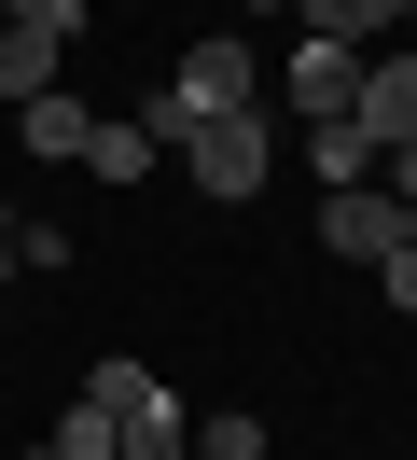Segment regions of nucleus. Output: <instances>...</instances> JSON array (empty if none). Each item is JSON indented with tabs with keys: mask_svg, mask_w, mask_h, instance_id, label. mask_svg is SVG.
<instances>
[{
	"mask_svg": "<svg viewBox=\"0 0 417 460\" xmlns=\"http://www.w3.org/2000/svg\"><path fill=\"white\" fill-rule=\"evenodd\" d=\"M56 57H70L56 29H14V14H0V98H42V84H56Z\"/></svg>",
	"mask_w": 417,
	"mask_h": 460,
	"instance_id": "9",
	"label": "nucleus"
},
{
	"mask_svg": "<svg viewBox=\"0 0 417 460\" xmlns=\"http://www.w3.org/2000/svg\"><path fill=\"white\" fill-rule=\"evenodd\" d=\"M0 265H14V209H0Z\"/></svg>",
	"mask_w": 417,
	"mask_h": 460,
	"instance_id": "16",
	"label": "nucleus"
},
{
	"mask_svg": "<svg viewBox=\"0 0 417 460\" xmlns=\"http://www.w3.org/2000/svg\"><path fill=\"white\" fill-rule=\"evenodd\" d=\"M181 98H195V112H250V98H265L250 42H195V57H181Z\"/></svg>",
	"mask_w": 417,
	"mask_h": 460,
	"instance_id": "5",
	"label": "nucleus"
},
{
	"mask_svg": "<svg viewBox=\"0 0 417 460\" xmlns=\"http://www.w3.org/2000/svg\"><path fill=\"white\" fill-rule=\"evenodd\" d=\"M389 196H404V209H417V140H389Z\"/></svg>",
	"mask_w": 417,
	"mask_h": 460,
	"instance_id": "15",
	"label": "nucleus"
},
{
	"mask_svg": "<svg viewBox=\"0 0 417 460\" xmlns=\"http://www.w3.org/2000/svg\"><path fill=\"white\" fill-rule=\"evenodd\" d=\"M250 14H292V0H250Z\"/></svg>",
	"mask_w": 417,
	"mask_h": 460,
	"instance_id": "17",
	"label": "nucleus"
},
{
	"mask_svg": "<svg viewBox=\"0 0 417 460\" xmlns=\"http://www.w3.org/2000/svg\"><path fill=\"white\" fill-rule=\"evenodd\" d=\"M348 98H361V42H292V112H348Z\"/></svg>",
	"mask_w": 417,
	"mask_h": 460,
	"instance_id": "6",
	"label": "nucleus"
},
{
	"mask_svg": "<svg viewBox=\"0 0 417 460\" xmlns=\"http://www.w3.org/2000/svg\"><path fill=\"white\" fill-rule=\"evenodd\" d=\"M404 237H417V209L389 196V181H334V196H320V252L376 265V252H404Z\"/></svg>",
	"mask_w": 417,
	"mask_h": 460,
	"instance_id": "2",
	"label": "nucleus"
},
{
	"mask_svg": "<svg viewBox=\"0 0 417 460\" xmlns=\"http://www.w3.org/2000/svg\"><path fill=\"white\" fill-rule=\"evenodd\" d=\"M70 168H98V181H139V168H153V140H139V112H98Z\"/></svg>",
	"mask_w": 417,
	"mask_h": 460,
	"instance_id": "10",
	"label": "nucleus"
},
{
	"mask_svg": "<svg viewBox=\"0 0 417 460\" xmlns=\"http://www.w3.org/2000/svg\"><path fill=\"white\" fill-rule=\"evenodd\" d=\"M83 391L111 404V460H181V447H195V419H181V391H167V376H139V363H98Z\"/></svg>",
	"mask_w": 417,
	"mask_h": 460,
	"instance_id": "1",
	"label": "nucleus"
},
{
	"mask_svg": "<svg viewBox=\"0 0 417 460\" xmlns=\"http://www.w3.org/2000/svg\"><path fill=\"white\" fill-rule=\"evenodd\" d=\"M0 14H14V29H56V42L83 29V0H0Z\"/></svg>",
	"mask_w": 417,
	"mask_h": 460,
	"instance_id": "13",
	"label": "nucleus"
},
{
	"mask_svg": "<svg viewBox=\"0 0 417 460\" xmlns=\"http://www.w3.org/2000/svg\"><path fill=\"white\" fill-rule=\"evenodd\" d=\"M181 460H195V447H181Z\"/></svg>",
	"mask_w": 417,
	"mask_h": 460,
	"instance_id": "19",
	"label": "nucleus"
},
{
	"mask_svg": "<svg viewBox=\"0 0 417 460\" xmlns=\"http://www.w3.org/2000/svg\"><path fill=\"white\" fill-rule=\"evenodd\" d=\"M376 279H389V307L417 321V237H404V252H376Z\"/></svg>",
	"mask_w": 417,
	"mask_h": 460,
	"instance_id": "14",
	"label": "nucleus"
},
{
	"mask_svg": "<svg viewBox=\"0 0 417 460\" xmlns=\"http://www.w3.org/2000/svg\"><path fill=\"white\" fill-rule=\"evenodd\" d=\"M348 126H361V154L417 140V57H361V98H348Z\"/></svg>",
	"mask_w": 417,
	"mask_h": 460,
	"instance_id": "4",
	"label": "nucleus"
},
{
	"mask_svg": "<svg viewBox=\"0 0 417 460\" xmlns=\"http://www.w3.org/2000/svg\"><path fill=\"white\" fill-rule=\"evenodd\" d=\"M195 181L209 196H265V112H195Z\"/></svg>",
	"mask_w": 417,
	"mask_h": 460,
	"instance_id": "3",
	"label": "nucleus"
},
{
	"mask_svg": "<svg viewBox=\"0 0 417 460\" xmlns=\"http://www.w3.org/2000/svg\"><path fill=\"white\" fill-rule=\"evenodd\" d=\"M28 460H70V447H28Z\"/></svg>",
	"mask_w": 417,
	"mask_h": 460,
	"instance_id": "18",
	"label": "nucleus"
},
{
	"mask_svg": "<svg viewBox=\"0 0 417 460\" xmlns=\"http://www.w3.org/2000/svg\"><path fill=\"white\" fill-rule=\"evenodd\" d=\"M42 447H70V460H111V404H98V391H83V404H70V419H56V432H42Z\"/></svg>",
	"mask_w": 417,
	"mask_h": 460,
	"instance_id": "11",
	"label": "nucleus"
},
{
	"mask_svg": "<svg viewBox=\"0 0 417 460\" xmlns=\"http://www.w3.org/2000/svg\"><path fill=\"white\" fill-rule=\"evenodd\" d=\"M306 42H376V29H417V0H292Z\"/></svg>",
	"mask_w": 417,
	"mask_h": 460,
	"instance_id": "7",
	"label": "nucleus"
},
{
	"mask_svg": "<svg viewBox=\"0 0 417 460\" xmlns=\"http://www.w3.org/2000/svg\"><path fill=\"white\" fill-rule=\"evenodd\" d=\"M14 126H28V154H56V168H70V154H83V126H98V112H83L70 84H42V98H14Z\"/></svg>",
	"mask_w": 417,
	"mask_h": 460,
	"instance_id": "8",
	"label": "nucleus"
},
{
	"mask_svg": "<svg viewBox=\"0 0 417 460\" xmlns=\"http://www.w3.org/2000/svg\"><path fill=\"white\" fill-rule=\"evenodd\" d=\"M195 460H265V419H250V404L237 419H195Z\"/></svg>",
	"mask_w": 417,
	"mask_h": 460,
	"instance_id": "12",
	"label": "nucleus"
}]
</instances>
